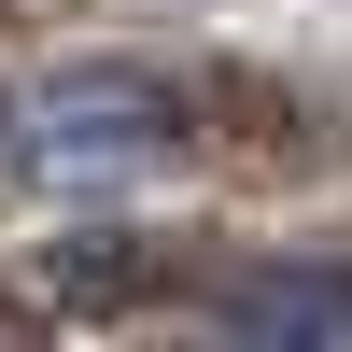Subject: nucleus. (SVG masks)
Segmentation results:
<instances>
[{
    "instance_id": "nucleus-1",
    "label": "nucleus",
    "mask_w": 352,
    "mask_h": 352,
    "mask_svg": "<svg viewBox=\"0 0 352 352\" xmlns=\"http://www.w3.org/2000/svg\"><path fill=\"white\" fill-rule=\"evenodd\" d=\"M184 85L169 71H43L14 99V184L28 197H113V184H141V169H184Z\"/></svg>"
},
{
    "instance_id": "nucleus-2",
    "label": "nucleus",
    "mask_w": 352,
    "mask_h": 352,
    "mask_svg": "<svg viewBox=\"0 0 352 352\" xmlns=\"http://www.w3.org/2000/svg\"><path fill=\"white\" fill-rule=\"evenodd\" d=\"M197 352H352V268H254L197 310Z\"/></svg>"
}]
</instances>
